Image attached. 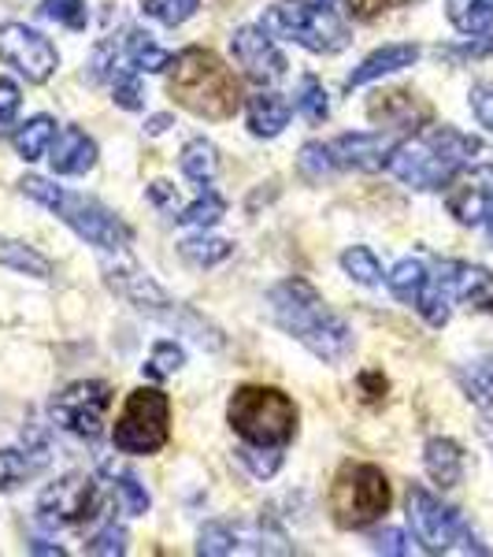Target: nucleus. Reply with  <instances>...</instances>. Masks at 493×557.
I'll return each instance as SVG.
<instances>
[{
	"mask_svg": "<svg viewBox=\"0 0 493 557\" xmlns=\"http://www.w3.org/2000/svg\"><path fill=\"white\" fill-rule=\"evenodd\" d=\"M271 312L286 335H293L301 346H308L319 361H342L353 349V331L338 312L327 309L319 290L304 278H286L271 290Z\"/></svg>",
	"mask_w": 493,
	"mask_h": 557,
	"instance_id": "nucleus-1",
	"label": "nucleus"
},
{
	"mask_svg": "<svg viewBox=\"0 0 493 557\" xmlns=\"http://www.w3.org/2000/svg\"><path fill=\"white\" fill-rule=\"evenodd\" d=\"M479 149L482 141L475 134L456 127H427L416 138L393 146L387 172L405 186H416V190H438V186H450L453 175L464 172V164Z\"/></svg>",
	"mask_w": 493,
	"mask_h": 557,
	"instance_id": "nucleus-2",
	"label": "nucleus"
},
{
	"mask_svg": "<svg viewBox=\"0 0 493 557\" xmlns=\"http://www.w3.org/2000/svg\"><path fill=\"white\" fill-rule=\"evenodd\" d=\"M167 94L201 120H230L241 108V86L235 71L208 49L178 52L167 67Z\"/></svg>",
	"mask_w": 493,
	"mask_h": 557,
	"instance_id": "nucleus-3",
	"label": "nucleus"
},
{
	"mask_svg": "<svg viewBox=\"0 0 493 557\" xmlns=\"http://www.w3.org/2000/svg\"><path fill=\"white\" fill-rule=\"evenodd\" d=\"M20 186L30 201H38L52 215H60V220H64L78 238L93 242V246L108 249V253H119V249L130 246L127 223H123L115 212H108L104 205H97L93 197L71 194V190H64V186H52L49 178H41V175H26Z\"/></svg>",
	"mask_w": 493,
	"mask_h": 557,
	"instance_id": "nucleus-4",
	"label": "nucleus"
},
{
	"mask_svg": "<svg viewBox=\"0 0 493 557\" xmlns=\"http://www.w3.org/2000/svg\"><path fill=\"white\" fill-rule=\"evenodd\" d=\"M453 301L479 312H493V272L479 264H464V260H438L434 272L427 275L416 312L427 323H434V327H445Z\"/></svg>",
	"mask_w": 493,
	"mask_h": 557,
	"instance_id": "nucleus-5",
	"label": "nucleus"
},
{
	"mask_svg": "<svg viewBox=\"0 0 493 557\" xmlns=\"http://www.w3.org/2000/svg\"><path fill=\"white\" fill-rule=\"evenodd\" d=\"M227 420L249 446L279 450L298 431V406L275 386H241L227 406Z\"/></svg>",
	"mask_w": 493,
	"mask_h": 557,
	"instance_id": "nucleus-6",
	"label": "nucleus"
},
{
	"mask_svg": "<svg viewBox=\"0 0 493 557\" xmlns=\"http://www.w3.org/2000/svg\"><path fill=\"white\" fill-rule=\"evenodd\" d=\"M264 26L271 38H286V41H298L308 52H342L349 45V26L338 20L334 12L316 4H304V0H282V4L267 8L264 12Z\"/></svg>",
	"mask_w": 493,
	"mask_h": 557,
	"instance_id": "nucleus-7",
	"label": "nucleus"
},
{
	"mask_svg": "<svg viewBox=\"0 0 493 557\" xmlns=\"http://www.w3.org/2000/svg\"><path fill=\"white\" fill-rule=\"evenodd\" d=\"M108 286H112L115 294H123V298H127L134 309L146 312V317H156L160 323H167V327L186 331V335L197 338L201 346L204 343L219 346V331H215L212 323H204L201 317H193L186 305L172 301L156 283H152L149 275H141L138 268H108Z\"/></svg>",
	"mask_w": 493,
	"mask_h": 557,
	"instance_id": "nucleus-8",
	"label": "nucleus"
},
{
	"mask_svg": "<svg viewBox=\"0 0 493 557\" xmlns=\"http://www.w3.org/2000/svg\"><path fill=\"white\" fill-rule=\"evenodd\" d=\"M408 524H412V535H416L419 543H424V550L430 554H453V550L490 554L486 546L475 539L471 528L464 524V517L424 487L408 491Z\"/></svg>",
	"mask_w": 493,
	"mask_h": 557,
	"instance_id": "nucleus-9",
	"label": "nucleus"
},
{
	"mask_svg": "<svg viewBox=\"0 0 493 557\" xmlns=\"http://www.w3.org/2000/svg\"><path fill=\"white\" fill-rule=\"evenodd\" d=\"M393 491L382 469L375 465H345L330 491V513L342 528H367L390 509Z\"/></svg>",
	"mask_w": 493,
	"mask_h": 557,
	"instance_id": "nucleus-10",
	"label": "nucleus"
},
{
	"mask_svg": "<svg viewBox=\"0 0 493 557\" xmlns=\"http://www.w3.org/2000/svg\"><path fill=\"white\" fill-rule=\"evenodd\" d=\"M172 435V401L156 386H141L127 398L123 417L115 420L112 443L123 454H156Z\"/></svg>",
	"mask_w": 493,
	"mask_h": 557,
	"instance_id": "nucleus-11",
	"label": "nucleus"
},
{
	"mask_svg": "<svg viewBox=\"0 0 493 557\" xmlns=\"http://www.w3.org/2000/svg\"><path fill=\"white\" fill-rule=\"evenodd\" d=\"M112 406L108 383H71L52 398V420L78 438H97L104 431V412Z\"/></svg>",
	"mask_w": 493,
	"mask_h": 557,
	"instance_id": "nucleus-12",
	"label": "nucleus"
},
{
	"mask_svg": "<svg viewBox=\"0 0 493 557\" xmlns=\"http://www.w3.org/2000/svg\"><path fill=\"white\" fill-rule=\"evenodd\" d=\"M0 60L20 71L26 83H45V78H52V71L60 64L52 41L41 38L38 30H30V26H23V23L0 26Z\"/></svg>",
	"mask_w": 493,
	"mask_h": 557,
	"instance_id": "nucleus-13",
	"label": "nucleus"
},
{
	"mask_svg": "<svg viewBox=\"0 0 493 557\" xmlns=\"http://www.w3.org/2000/svg\"><path fill=\"white\" fill-rule=\"evenodd\" d=\"M97 509V483L89 475H64L52 487H45L38 513L45 524H83V520L93 517Z\"/></svg>",
	"mask_w": 493,
	"mask_h": 557,
	"instance_id": "nucleus-14",
	"label": "nucleus"
},
{
	"mask_svg": "<svg viewBox=\"0 0 493 557\" xmlns=\"http://www.w3.org/2000/svg\"><path fill=\"white\" fill-rule=\"evenodd\" d=\"M230 52H235V60L245 67V75L260 86H271L286 75L282 52L271 45V34H267L264 26H241L235 38H230Z\"/></svg>",
	"mask_w": 493,
	"mask_h": 557,
	"instance_id": "nucleus-15",
	"label": "nucleus"
},
{
	"mask_svg": "<svg viewBox=\"0 0 493 557\" xmlns=\"http://www.w3.org/2000/svg\"><path fill=\"white\" fill-rule=\"evenodd\" d=\"M493 205V164L468 168L464 175H453L450 194H445V209L456 215V223L475 227V223L486 220Z\"/></svg>",
	"mask_w": 493,
	"mask_h": 557,
	"instance_id": "nucleus-16",
	"label": "nucleus"
},
{
	"mask_svg": "<svg viewBox=\"0 0 493 557\" xmlns=\"http://www.w3.org/2000/svg\"><path fill=\"white\" fill-rule=\"evenodd\" d=\"M397 141L390 134H342L330 149L338 168H356V172H375V168H387L390 152Z\"/></svg>",
	"mask_w": 493,
	"mask_h": 557,
	"instance_id": "nucleus-17",
	"label": "nucleus"
},
{
	"mask_svg": "<svg viewBox=\"0 0 493 557\" xmlns=\"http://www.w3.org/2000/svg\"><path fill=\"white\" fill-rule=\"evenodd\" d=\"M367 112H371L375 123L393 127V131H416L430 120V104L419 101V97L408 94V89H387V94L375 97Z\"/></svg>",
	"mask_w": 493,
	"mask_h": 557,
	"instance_id": "nucleus-18",
	"label": "nucleus"
},
{
	"mask_svg": "<svg viewBox=\"0 0 493 557\" xmlns=\"http://www.w3.org/2000/svg\"><path fill=\"white\" fill-rule=\"evenodd\" d=\"M49 160H52V172L56 175H86L89 168L97 164V146L89 134L67 127L56 141H52Z\"/></svg>",
	"mask_w": 493,
	"mask_h": 557,
	"instance_id": "nucleus-19",
	"label": "nucleus"
},
{
	"mask_svg": "<svg viewBox=\"0 0 493 557\" xmlns=\"http://www.w3.org/2000/svg\"><path fill=\"white\" fill-rule=\"evenodd\" d=\"M416 60H419L416 45H387V49L371 52V57H367L364 64L349 75V89H361V86L375 83V78H382V75H393V71H401V67H412Z\"/></svg>",
	"mask_w": 493,
	"mask_h": 557,
	"instance_id": "nucleus-20",
	"label": "nucleus"
},
{
	"mask_svg": "<svg viewBox=\"0 0 493 557\" xmlns=\"http://www.w3.org/2000/svg\"><path fill=\"white\" fill-rule=\"evenodd\" d=\"M424 465L438 487H456L464 480V450L453 438H430L424 450Z\"/></svg>",
	"mask_w": 493,
	"mask_h": 557,
	"instance_id": "nucleus-21",
	"label": "nucleus"
},
{
	"mask_svg": "<svg viewBox=\"0 0 493 557\" xmlns=\"http://www.w3.org/2000/svg\"><path fill=\"white\" fill-rule=\"evenodd\" d=\"M286 123H290V101L282 94L267 89V94H256L249 101V131L256 138H275V134H282Z\"/></svg>",
	"mask_w": 493,
	"mask_h": 557,
	"instance_id": "nucleus-22",
	"label": "nucleus"
},
{
	"mask_svg": "<svg viewBox=\"0 0 493 557\" xmlns=\"http://www.w3.org/2000/svg\"><path fill=\"white\" fill-rule=\"evenodd\" d=\"M0 264L15 268V272H23V275H34V278H49L52 275L49 260H45L34 246L15 242V238H0Z\"/></svg>",
	"mask_w": 493,
	"mask_h": 557,
	"instance_id": "nucleus-23",
	"label": "nucleus"
},
{
	"mask_svg": "<svg viewBox=\"0 0 493 557\" xmlns=\"http://www.w3.org/2000/svg\"><path fill=\"white\" fill-rule=\"evenodd\" d=\"M450 23L460 34H482L493 26V0H450Z\"/></svg>",
	"mask_w": 493,
	"mask_h": 557,
	"instance_id": "nucleus-24",
	"label": "nucleus"
},
{
	"mask_svg": "<svg viewBox=\"0 0 493 557\" xmlns=\"http://www.w3.org/2000/svg\"><path fill=\"white\" fill-rule=\"evenodd\" d=\"M56 138V123L49 120V115H34L26 127L15 131V152H20L23 160H38L45 149H49V141Z\"/></svg>",
	"mask_w": 493,
	"mask_h": 557,
	"instance_id": "nucleus-25",
	"label": "nucleus"
},
{
	"mask_svg": "<svg viewBox=\"0 0 493 557\" xmlns=\"http://www.w3.org/2000/svg\"><path fill=\"white\" fill-rule=\"evenodd\" d=\"M182 172L186 178H193V183H212V175L219 172V152H215L212 141L197 138L190 146L182 149Z\"/></svg>",
	"mask_w": 493,
	"mask_h": 557,
	"instance_id": "nucleus-26",
	"label": "nucleus"
},
{
	"mask_svg": "<svg viewBox=\"0 0 493 557\" xmlns=\"http://www.w3.org/2000/svg\"><path fill=\"white\" fill-rule=\"evenodd\" d=\"M123 52H127V60L138 71H167V67H172V57H167L160 45H152L149 34H141V30L127 34V45H123Z\"/></svg>",
	"mask_w": 493,
	"mask_h": 557,
	"instance_id": "nucleus-27",
	"label": "nucleus"
},
{
	"mask_svg": "<svg viewBox=\"0 0 493 557\" xmlns=\"http://www.w3.org/2000/svg\"><path fill=\"white\" fill-rule=\"evenodd\" d=\"M427 264L424 260H401L397 268H393V275H390V290L397 294L405 305H416L419 301V294H424V286H427Z\"/></svg>",
	"mask_w": 493,
	"mask_h": 557,
	"instance_id": "nucleus-28",
	"label": "nucleus"
},
{
	"mask_svg": "<svg viewBox=\"0 0 493 557\" xmlns=\"http://www.w3.org/2000/svg\"><path fill=\"white\" fill-rule=\"evenodd\" d=\"M460 386L464 394L475 401L479 409H490L493 406V357H482V361L468 364L460 372Z\"/></svg>",
	"mask_w": 493,
	"mask_h": 557,
	"instance_id": "nucleus-29",
	"label": "nucleus"
},
{
	"mask_svg": "<svg viewBox=\"0 0 493 557\" xmlns=\"http://www.w3.org/2000/svg\"><path fill=\"white\" fill-rule=\"evenodd\" d=\"M223 212H227V205H223V197L212 190L208 183L201 186V197L190 205L186 212H178L175 220L178 223H190V227H212V223L223 220Z\"/></svg>",
	"mask_w": 493,
	"mask_h": 557,
	"instance_id": "nucleus-30",
	"label": "nucleus"
},
{
	"mask_svg": "<svg viewBox=\"0 0 493 557\" xmlns=\"http://www.w3.org/2000/svg\"><path fill=\"white\" fill-rule=\"evenodd\" d=\"M178 249H182V257L197 268L223 264V260L230 257V242H223V238H186V242H178Z\"/></svg>",
	"mask_w": 493,
	"mask_h": 557,
	"instance_id": "nucleus-31",
	"label": "nucleus"
},
{
	"mask_svg": "<svg viewBox=\"0 0 493 557\" xmlns=\"http://www.w3.org/2000/svg\"><path fill=\"white\" fill-rule=\"evenodd\" d=\"M41 469V461H30L20 450H0V491H15Z\"/></svg>",
	"mask_w": 493,
	"mask_h": 557,
	"instance_id": "nucleus-32",
	"label": "nucleus"
},
{
	"mask_svg": "<svg viewBox=\"0 0 493 557\" xmlns=\"http://www.w3.org/2000/svg\"><path fill=\"white\" fill-rule=\"evenodd\" d=\"M342 268L349 272V278H356V283H364V286H379V278H382L379 260H375L371 249H364V246L345 249V253H342Z\"/></svg>",
	"mask_w": 493,
	"mask_h": 557,
	"instance_id": "nucleus-33",
	"label": "nucleus"
},
{
	"mask_svg": "<svg viewBox=\"0 0 493 557\" xmlns=\"http://www.w3.org/2000/svg\"><path fill=\"white\" fill-rule=\"evenodd\" d=\"M41 20H52V23H64L71 30H83L89 23V12H86V0H45L38 8Z\"/></svg>",
	"mask_w": 493,
	"mask_h": 557,
	"instance_id": "nucleus-34",
	"label": "nucleus"
},
{
	"mask_svg": "<svg viewBox=\"0 0 493 557\" xmlns=\"http://www.w3.org/2000/svg\"><path fill=\"white\" fill-rule=\"evenodd\" d=\"M141 8H146V15H152L156 23L178 26V23L190 20V15H197L201 0H141Z\"/></svg>",
	"mask_w": 493,
	"mask_h": 557,
	"instance_id": "nucleus-35",
	"label": "nucleus"
},
{
	"mask_svg": "<svg viewBox=\"0 0 493 557\" xmlns=\"http://www.w3.org/2000/svg\"><path fill=\"white\" fill-rule=\"evenodd\" d=\"M182 364H186L182 346H175V343H156V349H152V357H149V364H141V372H146L149 380H167V375H175Z\"/></svg>",
	"mask_w": 493,
	"mask_h": 557,
	"instance_id": "nucleus-36",
	"label": "nucleus"
},
{
	"mask_svg": "<svg viewBox=\"0 0 493 557\" xmlns=\"http://www.w3.org/2000/svg\"><path fill=\"white\" fill-rule=\"evenodd\" d=\"M298 108H301V115L308 123H323L330 115V104H327V89H323L319 78H304L301 83V94H298Z\"/></svg>",
	"mask_w": 493,
	"mask_h": 557,
	"instance_id": "nucleus-37",
	"label": "nucleus"
},
{
	"mask_svg": "<svg viewBox=\"0 0 493 557\" xmlns=\"http://www.w3.org/2000/svg\"><path fill=\"white\" fill-rule=\"evenodd\" d=\"M238 550V535L227 524H204L201 539H197V554L204 557H227Z\"/></svg>",
	"mask_w": 493,
	"mask_h": 557,
	"instance_id": "nucleus-38",
	"label": "nucleus"
},
{
	"mask_svg": "<svg viewBox=\"0 0 493 557\" xmlns=\"http://www.w3.org/2000/svg\"><path fill=\"white\" fill-rule=\"evenodd\" d=\"M298 168H301V175H304V178H312V183H323V178L334 172L338 164H334V157H330V149H327V146H316V141H312V146H304V149H301Z\"/></svg>",
	"mask_w": 493,
	"mask_h": 557,
	"instance_id": "nucleus-39",
	"label": "nucleus"
},
{
	"mask_svg": "<svg viewBox=\"0 0 493 557\" xmlns=\"http://www.w3.org/2000/svg\"><path fill=\"white\" fill-rule=\"evenodd\" d=\"M115 498H119V506L127 517H146L149 513V491L141 487L134 475H119V480H115Z\"/></svg>",
	"mask_w": 493,
	"mask_h": 557,
	"instance_id": "nucleus-40",
	"label": "nucleus"
},
{
	"mask_svg": "<svg viewBox=\"0 0 493 557\" xmlns=\"http://www.w3.org/2000/svg\"><path fill=\"white\" fill-rule=\"evenodd\" d=\"M138 67H127V71H112V94H115V104L127 108V112H138L141 104V86H138V75H134Z\"/></svg>",
	"mask_w": 493,
	"mask_h": 557,
	"instance_id": "nucleus-41",
	"label": "nucleus"
},
{
	"mask_svg": "<svg viewBox=\"0 0 493 557\" xmlns=\"http://www.w3.org/2000/svg\"><path fill=\"white\" fill-rule=\"evenodd\" d=\"M86 554H101V557H115V554H127V532L115 524H108L104 532H97L86 543Z\"/></svg>",
	"mask_w": 493,
	"mask_h": 557,
	"instance_id": "nucleus-42",
	"label": "nucleus"
},
{
	"mask_svg": "<svg viewBox=\"0 0 493 557\" xmlns=\"http://www.w3.org/2000/svg\"><path fill=\"white\" fill-rule=\"evenodd\" d=\"M238 457H241V465L253 469V475H271L282 465V457L275 454L271 446H241Z\"/></svg>",
	"mask_w": 493,
	"mask_h": 557,
	"instance_id": "nucleus-43",
	"label": "nucleus"
},
{
	"mask_svg": "<svg viewBox=\"0 0 493 557\" xmlns=\"http://www.w3.org/2000/svg\"><path fill=\"white\" fill-rule=\"evenodd\" d=\"M371 546L379 554H393V557L412 554V539L405 532H397V528H387V532H379V535L371 539Z\"/></svg>",
	"mask_w": 493,
	"mask_h": 557,
	"instance_id": "nucleus-44",
	"label": "nucleus"
},
{
	"mask_svg": "<svg viewBox=\"0 0 493 557\" xmlns=\"http://www.w3.org/2000/svg\"><path fill=\"white\" fill-rule=\"evenodd\" d=\"M20 86L15 83H8V78H0V131H8L12 127V120H15V112H20Z\"/></svg>",
	"mask_w": 493,
	"mask_h": 557,
	"instance_id": "nucleus-45",
	"label": "nucleus"
},
{
	"mask_svg": "<svg viewBox=\"0 0 493 557\" xmlns=\"http://www.w3.org/2000/svg\"><path fill=\"white\" fill-rule=\"evenodd\" d=\"M345 4H349V15H353V20H375V15L390 12V8L405 4V0H345Z\"/></svg>",
	"mask_w": 493,
	"mask_h": 557,
	"instance_id": "nucleus-46",
	"label": "nucleus"
},
{
	"mask_svg": "<svg viewBox=\"0 0 493 557\" xmlns=\"http://www.w3.org/2000/svg\"><path fill=\"white\" fill-rule=\"evenodd\" d=\"M471 112L482 127H493V86H475L471 89Z\"/></svg>",
	"mask_w": 493,
	"mask_h": 557,
	"instance_id": "nucleus-47",
	"label": "nucleus"
},
{
	"mask_svg": "<svg viewBox=\"0 0 493 557\" xmlns=\"http://www.w3.org/2000/svg\"><path fill=\"white\" fill-rule=\"evenodd\" d=\"M442 57H450V60H475V57H493V38L486 41H471V45H464V49H445Z\"/></svg>",
	"mask_w": 493,
	"mask_h": 557,
	"instance_id": "nucleus-48",
	"label": "nucleus"
},
{
	"mask_svg": "<svg viewBox=\"0 0 493 557\" xmlns=\"http://www.w3.org/2000/svg\"><path fill=\"white\" fill-rule=\"evenodd\" d=\"M361 383H364V391H367V398H379V394H387V380L382 375H375V372H364L361 375Z\"/></svg>",
	"mask_w": 493,
	"mask_h": 557,
	"instance_id": "nucleus-49",
	"label": "nucleus"
},
{
	"mask_svg": "<svg viewBox=\"0 0 493 557\" xmlns=\"http://www.w3.org/2000/svg\"><path fill=\"white\" fill-rule=\"evenodd\" d=\"M149 197L156 205H164V209H175V194H172V186H167V183H152Z\"/></svg>",
	"mask_w": 493,
	"mask_h": 557,
	"instance_id": "nucleus-50",
	"label": "nucleus"
},
{
	"mask_svg": "<svg viewBox=\"0 0 493 557\" xmlns=\"http://www.w3.org/2000/svg\"><path fill=\"white\" fill-rule=\"evenodd\" d=\"M167 127H172V115H152V120H149V134H164Z\"/></svg>",
	"mask_w": 493,
	"mask_h": 557,
	"instance_id": "nucleus-51",
	"label": "nucleus"
},
{
	"mask_svg": "<svg viewBox=\"0 0 493 557\" xmlns=\"http://www.w3.org/2000/svg\"><path fill=\"white\" fill-rule=\"evenodd\" d=\"M34 554H64V546H52V543H30Z\"/></svg>",
	"mask_w": 493,
	"mask_h": 557,
	"instance_id": "nucleus-52",
	"label": "nucleus"
},
{
	"mask_svg": "<svg viewBox=\"0 0 493 557\" xmlns=\"http://www.w3.org/2000/svg\"><path fill=\"white\" fill-rule=\"evenodd\" d=\"M486 220H490V242H493V205H490V212H486Z\"/></svg>",
	"mask_w": 493,
	"mask_h": 557,
	"instance_id": "nucleus-53",
	"label": "nucleus"
}]
</instances>
